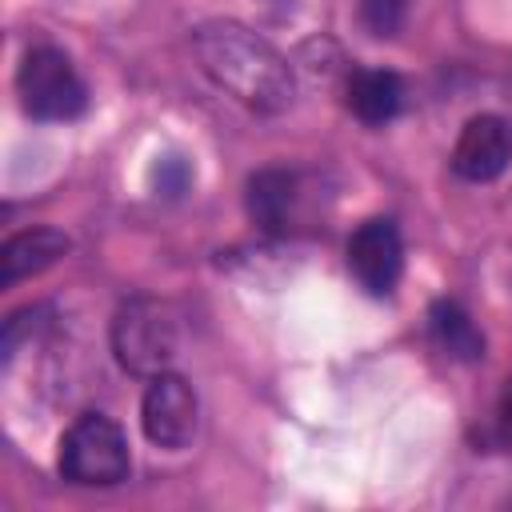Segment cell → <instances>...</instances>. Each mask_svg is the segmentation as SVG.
<instances>
[{"label":"cell","mask_w":512,"mask_h":512,"mask_svg":"<svg viewBox=\"0 0 512 512\" xmlns=\"http://www.w3.org/2000/svg\"><path fill=\"white\" fill-rule=\"evenodd\" d=\"M192 48L212 84H220L240 104L256 112H284L292 104V68L260 32L236 20H208L192 32Z\"/></svg>","instance_id":"obj_1"},{"label":"cell","mask_w":512,"mask_h":512,"mask_svg":"<svg viewBox=\"0 0 512 512\" xmlns=\"http://www.w3.org/2000/svg\"><path fill=\"white\" fill-rule=\"evenodd\" d=\"M176 348H180V324L168 304L148 296L120 304L112 320V352L124 372H136V376L168 372Z\"/></svg>","instance_id":"obj_2"},{"label":"cell","mask_w":512,"mask_h":512,"mask_svg":"<svg viewBox=\"0 0 512 512\" xmlns=\"http://www.w3.org/2000/svg\"><path fill=\"white\" fill-rule=\"evenodd\" d=\"M128 440L116 420L100 412L76 416L60 440V476L84 488H108L128 476Z\"/></svg>","instance_id":"obj_3"},{"label":"cell","mask_w":512,"mask_h":512,"mask_svg":"<svg viewBox=\"0 0 512 512\" xmlns=\"http://www.w3.org/2000/svg\"><path fill=\"white\" fill-rule=\"evenodd\" d=\"M16 96L32 120H72L88 108L80 72L60 48H32L16 72Z\"/></svg>","instance_id":"obj_4"},{"label":"cell","mask_w":512,"mask_h":512,"mask_svg":"<svg viewBox=\"0 0 512 512\" xmlns=\"http://www.w3.org/2000/svg\"><path fill=\"white\" fill-rule=\"evenodd\" d=\"M140 424L144 436L156 448H184L196 436V392L184 376L176 372H156L148 376V392L140 404Z\"/></svg>","instance_id":"obj_5"},{"label":"cell","mask_w":512,"mask_h":512,"mask_svg":"<svg viewBox=\"0 0 512 512\" xmlns=\"http://www.w3.org/2000/svg\"><path fill=\"white\" fill-rule=\"evenodd\" d=\"M348 272L372 296H388L404 272V244L392 220L372 216L348 240Z\"/></svg>","instance_id":"obj_6"},{"label":"cell","mask_w":512,"mask_h":512,"mask_svg":"<svg viewBox=\"0 0 512 512\" xmlns=\"http://www.w3.org/2000/svg\"><path fill=\"white\" fill-rule=\"evenodd\" d=\"M512 164V124L504 116H472L452 148V168L456 176L472 180V184H484V180H496L504 168Z\"/></svg>","instance_id":"obj_7"},{"label":"cell","mask_w":512,"mask_h":512,"mask_svg":"<svg viewBox=\"0 0 512 512\" xmlns=\"http://www.w3.org/2000/svg\"><path fill=\"white\" fill-rule=\"evenodd\" d=\"M296 204H300V180L296 172L284 168H264L248 180V216L256 228L280 236L292 228L296 220Z\"/></svg>","instance_id":"obj_8"},{"label":"cell","mask_w":512,"mask_h":512,"mask_svg":"<svg viewBox=\"0 0 512 512\" xmlns=\"http://www.w3.org/2000/svg\"><path fill=\"white\" fill-rule=\"evenodd\" d=\"M68 248H72V240H68L64 232H56V228H28V232H16V236L4 244V252H0V280L12 288L16 280L52 268Z\"/></svg>","instance_id":"obj_9"},{"label":"cell","mask_w":512,"mask_h":512,"mask_svg":"<svg viewBox=\"0 0 512 512\" xmlns=\"http://www.w3.org/2000/svg\"><path fill=\"white\" fill-rule=\"evenodd\" d=\"M400 100H404V84L396 72L388 68H356L348 76V88H344V104L356 120L364 124H384L400 112Z\"/></svg>","instance_id":"obj_10"},{"label":"cell","mask_w":512,"mask_h":512,"mask_svg":"<svg viewBox=\"0 0 512 512\" xmlns=\"http://www.w3.org/2000/svg\"><path fill=\"white\" fill-rule=\"evenodd\" d=\"M428 320H432L436 344H440L452 360L472 364V360L484 356V336H480V328L468 320V312H464L456 300H436L432 312H428Z\"/></svg>","instance_id":"obj_11"},{"label":"cell","mask_w":512,"mask_h":512,"mask_svg":"<svg viewBox=\"0 0 512 512\" xmlns=\"http://www.w3.org/2000/svg\"><path fill=\"white\" fill-rule=\"evenodd\" d=\"M360 8H364V24L376 36H392L408 16V0H364Z\"/></svg>","instance_id":"obj_12"},{"label":"cell","mask_w":512,"mask_h":512,"mask_svg":"<svg viewBox=\"0 0 512 512\" xmlns=\"http://www.w3.org/2000/svg\"><path fill=\"white\" fill-rule=\"evenodd\" d=\"M500 428H504V436L512 440V380H508V388H504V396H500Z\"/></svg>","instance_id":"obj_13"}]
</instances>
